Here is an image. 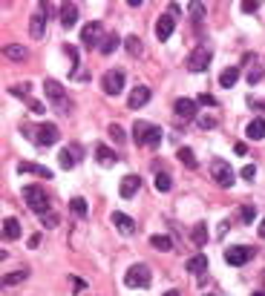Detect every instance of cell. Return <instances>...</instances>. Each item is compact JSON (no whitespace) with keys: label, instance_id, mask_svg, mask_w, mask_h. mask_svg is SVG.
I'll return each mask as SVG.
<instances>
[{"label":"cell","instance_id":"6da1fadb","mask_svg":"<svg viewBox=\"0 0 265 296\" xmlns=\"http://www.w3.org/2000/svg\"><path fill=\"white\" fill-rule=\"evenodd\" d=\"M23 198H26L29 210H32V213H38L41 219L52 213V210H49V198H46V193H44L38 184H26V187H23Z\"/></svg>","mask_w":265,"mask_h":296},{"label":"cell","instance_id":"7a4b0ae2","mask_svg":"<svg viewBox=\"0 0 265 296\" xmlns=\"http://www.w3.org/2000/svg\"><path fill=\"white\" fill-rule=\"evenodd\" d=\"M132 135H135V141L138 144H147V147H159L162 144V127H156V124H147V121H138L135 127H132Z\"/></svg>","mask_w":265,"mask_h":296},{"label":"cell","instance_id":"3957f363","mask_svg":"<svg viewBox=\"0 0 265 296\" xmlns=\"http://www.w3.org/2000/svg\"><path fill=\"white\" fill-rule=\"evenodd\" d=\"M150 279H153V273H150L147 264H132V267H127V273H124V285L127 288H147Z\"/></svg>","mask_w":265,"mask_h":296},{"label":"cell","instance_id":"277c9868","mask_svg":"<svg viewBox=\"0 0 265 296\" xmlns=\"http://www.w3.org/2000/svg\"><path fill=\"white\" fill-rule=\"evenodd\" d=\"M101 40H104V23L101 20H89L81 29V43L84 46H101Z\"/></svg>","mask_w":265,"mask_h":296},{"label":"cell","instance_id":"5b68a950","mask_svg":"<svg viewBox=\"0 0 265 296\" xmlns=\"http://www.w3.org/2000/svg\"><path fill=\"white\" fill-rule=\"evenodd\" d=\"M208 64H211V49H208V46H196V49L187 55V61H184V66H187L190 72H205Z\"/></svg>","mask_w":265,"mask_h":296},{"label":"cell","instance_id":"8992f818","mask_svg":"<svg viewBox=\"0 0 265 296\" xmlns=\"http://www.w3.org/2000/svg\"><path fill=\"white\" fill-rule=\"evenodd\" d=\"M251 259H254V247H248V245H245V247H242V245H233V247L225 250V262L233 264V267L251 262Z\"/></svg>","mask_w":265,"mask_h":296},{"label":"cell","instance_id":"52a82bcc","mask_svg":"<svg viewBox=\"0 0 265 296\" xmlns=\"http://www.w3.org/2000/svg\"><path fill=\"white\" fill-rule=\"evenodd\" d=\"M101 86H104L107 95H118V92L124 89V72H121V69H110V72H104Z\"/></svg>","mask_w":265,"mask_h":296},{"label":"cell","instance_id":"ba28073f","mask_svg":"<svg viewBox=\"0 0 265 296\" xmlns=\"http://www.w3.org/2000/svg\"><path fill=\"white\" fill-rule=\"evenodd\" d=\"M211 173H214L216 184H222V187H233V170L228 161H219L216 158L214 164H211Z\"/></svg>","mask_w":265,"mask_h":296},{"label":"cell","instance_id":"9c48e42d","mask_svg":"<svg viewBox=\"0 0 265 296\" xmlns=\"http://www.w3.org/2000/svg\"><path fill=\"white\" fill-rule=\"evenodd\" d=\"M35 141H38L41 147H52V144L58 141V127H55V124H41L38 132H35Z\"/></svg>","mask_w":265,"mask_h":296},{"label":"cell","instance_id":"30bf717a","mask_svg":"<svg viewBox=\"0 0 265 296\" xmlns=\"http://www.w3.org/2000/svg\"><path fill=\"white\" fill-rule=\"evenodd\" d=\"M44 29H46V3H44V6H41V9H38V12L32 15V23H29V35H32L35 40H38V37H44Z\"/></svg>","mask_w":265,"mask_h":296},{"label":"cell","instance_id":"8fae6325","mask_svg":"<svg viewBox=\"0 0 265 296\" xmlns=\"http://www.w3.org/2000/svg\"><path fill=\"white\" fill-rule=\"evenodd\" d=\"M173 29H176V17L173 15H162L159 20H156V37H159L162 43L173 35Z\"/></svg>","mask_w":265,"mask_h":296},{"label":"cell","instance_id":"7c38bea8","mask_svg":"<svg viewBox=\"0 0 265 296\" xmlns=\"http://www.w3.org/2000/svg\"><path fill=\"white\" fill-rule=\"evenodd\" d=\"M150 95H153V92H150L147 86H135V89H130L127 107H130V110H141V107H144V104L150 101Z\"/></svg>","mask_w":265,"mask_h":296},{"label":"cell","instance_id":"4fadbf2b","mask_svg":"<svg viewBox=\"0 0 265 296\" xmlns=\"http://www.w3.org/2000/svg\"><path fill=\"white\" fill-rule=\"evenodd\" d=\"M138 187H141V179L138 176H124L121 184H118V193H121V198H132L138 193Z\"/></svg>","mask_w":265,"mask_h":296},{"label":"cell","instance_id":"5bb4252c","mask_svg":"<svg viewBox=\"0 0 265 296\" xmlns=\"http://www.w3.org/2000/svg\"><path fill=\"white\" fill-rule=\"evenodd\" d=\"M113 224L118 227L121 236H132V233H135V222H132L130 216H124V213H113Z\"/></svg>","mask_w":265,"mask_h":296},{"label":"cell","instance_id":"9a60e30c","mask_svg":"<svg viewBox=\"0 0 265 296\" xmlns=\"http://www.w3.org/2000/svg\"><path fill=\"white\" fill-rule=\"evenodd\" d=\"M75 20H78V6L75 3H64V9H61V26L64 29H72Z\"/></svg>","mask_w":265,"mask_h":296},{"label":"cell","instance_id":"2e32d148","mask_svg":"<svg viewBox=\"0 0 265 296\" xmlns=\"http://www.w3.org/2000/svg\"><path fill=\"white\" fill-rule=\"evenodd\" d=\"M44 89H46V95H49L52 101H55V104H58V107H61V104H66V95H64V86H61V83L58 81H46L44 83Z\"/></svg>","mask_w":265,"mask_h":296},{"label":"cell","instance_id":"e0dca14e","mask_svg":"<svg viewBox=\"0 0 265 296\" xmlns=\"http://www.w3.org/2000/svg\"><path fill=\"white\" fill-rule=\"evenodd\" d=\"M245 135L251 141H263L265 138V118H254L248 127H245Z\"/></svg>","mask_w":265,"mask_h":296},{"label":"cell","instance_id":"ac0fdd59","mask_svg":"<svg viewBox=\"0 0 265 296\" xmlns=\"http://www.w3.org/2000/svg\"><path fill=\"white\" fill-rule=\"evenodd\" d=\"M173 110H176V115H179V118H193V115H196V101H190V98H179Z\"/></svg>","mask_w":265,"mask_h":296},{"label":"cell","instance_id":"d6986e66","mask_svg":"<svg viewBox=\"0 0 265 296\" xmlns=\"http://www.w3.org/2000/svg\"><path fill=\"white\" fill-rule=\"evenodd\" d=\"M95 155H98V164H101V167H113V164L118 161V155L113 152V149H107V144H98Z\"/></svg>","mask_w":265,"mask_h":296},{"label":"cell","instance_id":"ffe728a7","mask_svg":"<svg viewBox=\"0 0 265 296\" xmlns=\"http://www.w3.org/2000/svg\"><path fill=\"white\" fill-rule=\"evenodd\" d=\"M236 81H239V69H236V66H228V69L219 75V86H222V89H231Z\"/></svg>","mask_w":265,"mask_h":296},{"label":"cell","instance_id":"44dd1931","mask_svg":"<svg viewBox=\"0 0 265 296\" xmlns=\"http://www.w3.org/2000/svg\"><path fill=\"white\" fill-rule=\"evenodd\" d=\"M3 239H20V222L17 219H3Z\"/></svg>","mask_w":265,"mask_h":296},{"label":"cell","instance_id":"7402d4cb","mask_svg":"<svg viewBox=\"0 0 265 296\" xmlns=\"http://www.w3.org/2000/svg\"><path fill=\"white\" fill-rule=\"evenodd\" d=\"M184 267H187L190 273H202V270L208 267V256H205V253H196V256H190V259H187Z\"/></svg>","mask_w":265,"mask_h":296},{"label":"cell","instance_id":"603a6c76","mask_svg":"<svg viewBox=\"0 0 265 296\" xmlns=\"http://www.w3.org/2000/svg\"><path fill=\"white\" fill-rule=\"evenodd\" d=\"M176 158H179V161H182V164L187 167V170H196V164H199L196 155H193V149H190V147H182L179 152H176Z\"/></svg>","mask_w":265,"mask_h":296},{"label":"cell","instance_id":"cb8c5ba5","mask_svg":"<svg viewBox=\"0 0 265 296\" xmlns=\"http://www.w3.org/2000/svg\"><path fill=\"white\" fill-rule=\"evenodd\" d=\"M69 210H72V216H78V219H84V216L89 213V204H87V198L75 196L72 201H69Z\"/></svg>","mask_w":265,"mask_h":296},{"label":"cell","instance_id":"d4e9b609","mask_svg":"<svg viewBox=\"0 0 265 296\" xmlns=\"http://www.w3.org/2000/svg\"><path fill=\"white\" fill-rule=\"evenodd\" d=\"M17 173H38V176H44V179H52L49 167H38V164H17Z\"/></svg>","mask_w":265,"mask_h":296},{"label":"cell","instance_id":"484cf974","mask_svg":"<svg viewBox=\"0 0 265 296\" xmlns=\"http://www.w3.org/2000/svg\"><path fill=\"white\" fill-rule=\"evenodd\" d=\"M190 239H193V245L196 247H202V245H208V227L199 222L196 227H193V233H190Z\"/></svg>","mask_w":265,"mask_h":296},{"label":"cell","instance_id":"4316f807","mask_svg":"<svg viewBox=\"0 0 265 296\" xmlns=\"http://www.w3.org/2000/svg\"><path fill=\"white\" fill-rule=\"evenodd\" d=\"M116 46H118V37H116V35H107V37L101 40L98 52H101V55H113V52H116Z\"/></svg>","mask_w":265,"mask_h":296},{"label":"cell","instance_id":"83f0119b","mask_svg":"<svg viewBox=\"0 0 265 296\" xmlns=\"http://www.w3.org/2000/svg\"><path fill=\"white\" fill-rule=\"evenodd\" d=\"M150 245L156 247V250H173V242L167 236H150Z\"/></svg>","mask_w":265,"mask_h":296},{"label":"cell","instance_id":"f1b7e54d","mask_svg":"<svg viewBox=\"0 0 265 296\" xmlns=\"http://www.w3.org/2000/svg\"><path fill=\"white\" fill-rule=\"evenodd\" d=\"M124 49L130 52V55H141V40H138L135 35H130V37L124 40Z\"/></svg>","mask_w":265,"mask_h":296},{"label":"cell","instance_id":"f546056e","mask_svg":"<svg viewBox=\"0 0 265 296\" xmlns=\"http://www.w3.org/2000/svg\"><path fill=\"white\" fill-rule=\"evenodd\" d=\"M58 161H61V170H72V167H75V155H72L69 149H61Z\"/></svg>","mask_w":265,"mask_h":296},{"label":"cell","instance_id":"4dcf8cb0","mask_svg":"<svg viewBox=\"0 0 265 296\" xmlns=\"http://www.w3.org/2000/svg\"><path fill=\"white\" fill-rule=\"evenodd\" d=\"M6 58H9V61H23V58H26V49H23V46H6Z\"/></svg>","mask_w":265,"mask_h":296},{"label":"cell","instance_id":"1f68e13d","mask_svg":"<svg viewBox=\"0 0 265 296\" xmlns=\"http://www.w3.org/2000/svg\"><path fill=\"white\" fill-rule=\"evenodd\" d=\"M170 187H173V179H170L167 173H159V176H156V190H162V193H167Z\"/></svg>","mask_w":265,"mask_h":296},{"label":"cell","instance_id":"d6a6232c","mask_svg":"<svg viewBox=\"0 0 265 296\" xmlns=\"http://www.w3.org/2000/svg\"><path fill=\"white\" fill-rule=\"evenodd\" d=\"M26 279V270H17V273H6L3 276V285L6 288H12V285H17V282H23Z\"/></svg>","mask_w":265,"mask_h":296},{"label":"cell","instance_id":"836d02e7","mask_svg":"<svg viewBox=\"0 0 265 296\" xmlns=\"http://www.w3.org/2000/svg\"><path fill=\"white\" fill-rule=\"evenodd\" d=\"M110 138H113L116 144H124V141H127V132L121 130L118 124H110Z\"/></svg>","mask_w":265,"mask_h":296},{"label":"cell","instance_id":"e575fe53","mask_svg":"<svg viewBox=\"0 0 265 296\" xmlns=\"http://www.w3.org/2000/svg\"><path fill=\"white\" fill-rule=\"evenodd\" d=\"M29 86L26 83H17V86H9V95H15V98H23V101H29V92H26Z\"/></svg>","mask_w":265,"mask_h":296},{"label":"cell","instance_id":"d590c367","mask_svg":"<svg viewBox=\"0 0 265 296\" xmlns=\"http://www.w3.org/2000/svg\"><path fill=\"white\" fill-rule=\"evenodd\" d=\"M239 176H242L245 181H254V179H257V167H254V164H245L242 170H239Z\"/></svg>","mask_w":265,"mask_h":296},{"label":"cell","instance_id":"8d00e7d4","mask_svg":"<svg viewBox=\"0 0 265 296\" xmlns=\"http://www.w3.org/2000/svg\"><path fill=\"white\" fill-rule=\"evenodd\" d=\"M26 107H29V110H32L35 115H44V112H46V107H44V104H41V101H35V98H29V101H26Z\"/></svg>","mask_w":265,"mask_h":296},{"label":"cell","instance_id":"74e56055","mask_svg":"<svg viewBox=\"0 0 265 296\" xmlns=\"http://www.w3.org/2000/svg\"><path fill=\"white\" fill-rule=\"evenodd\" d=\"M254 207H251V204H245V207H242V210H239V219H242V222H254Z\"/></svg>","mask_w":265,"mask_h":296},{"label":"cell","instance_id":"f35d334b","mask_svg":"<svg viewBox=\"0 0 265 296\" xmlns=\"http://www.w3.org/2000/svg\"><path fill=\"white\" fill-rule=\"evenodd\" d=\"M81 291H87V282L78 279V276H72V294H81Z\"/></svg>","mask_w":265,"mask_h":296},{"label":"cell","instance_id":"ab89813d","mask_svg":"<svg viewBox=\"0 0 265 296\" xmlns=\"http://www.w3.org/2000/svg\"><path fill=\"white\" fill-rule=\"evenodd\" d=\"M187 9H190V12H193L196 17H202V15H205V6H202V3H190Z\"/></svg>","mask_w":265,"mask_h":296},{"label":"cell","instance_id":"60d3db41","mask_svg":"<svg viewBox=\"0 0 265 296\" xmlns=\"http://www.w3.org/2000/svg\"><path fill=\"white\" fill-rule=\"evenodd\" d=\"M44 224H46V227H58V216H55V213L44 216Z\"/></svg>","mask_w":265,"mask_h":296},{"label":"cell","instance_id":"b9f144b4","mask_svg":"<svg viewBox=\"0 0 265 296\" xmlns=\"http://www.w3.org/2000/svg\"><path fill=\"white\" fill-rule=\"evenodd\" d=\"M199 104H205V107H216V98H214V95H199Z\"/></svg>","mask_w":265,"mask_h":296},{"label":"cell","instance_id":"7bdbcfd3","mask_svg":"<svg viewBox=\"0 0 265 296\" xmlns=\"http://www.w3.org/2000/svg\"><path fill=\"white\" fill-rule=\"evenodd\" d=\"M239 9H242V12H248V15H254V12H257V9H260V3H242V6H239Z\"/></svg>","mask_w":265,"mask_h":296},{"label":"cell","instance_id":"ee69618b","mask_svg":"<svg viewBox=\"0 0 265 296\" xmlns=\"http://www.w3.org/2000/svg\"><path fill=\"white\" fill-rule=\"evenodd\" d=\"M260 78H263V66H257V69L251 72V78H248V81H251V83H257Z\"/></svg>","mask_w":265,"mask_h":296},{"label":"cell","instance_id":"f6af8a7d","mask_svg":"<svg viewBox=\"0 0 265 296\" xmlns=\"http://www.w3.org/2000/svg\"><path fill=\"white\" fill-rule=\"evenodd\" d=\"M179 12H182L179 3H167V15H179Z\"/></svg>","mask_w":265,"mask_h":296},{"label":"cell","instance_id":"bcb514c9","mask_svg":"<svg viewBox=\"0 0 265 296\" xmlns=\"http://www.w3.org/2000/svg\"><path fill=\"white\" fill-rule=\"evenodd\" d=\"M29 247H32V250L35 247H41V233H35L32 239H29Z\"/></svg>","mask_w":265,"mask_h":296},{"label":"cell","instance_id":"7dc6e473","mask_svg":"<svg viewBox=\"0 0 265 296\" xmlns=\"http://www.w3.org/2000/svg\"><path fill=\"white\" fill-rule=\"evenodd\" d=\"M233 152H236V155H248V147H245V144H236Z\"/></svg>","mask_w":265,"mask_h":296},{"label":"cell","instance_id":"c3c4849f","mask_svg":"<svg viewBox=\"0 0 265 296\" xmlns=\"http://www.w3.org/2000/svg\"><path fill=\"white\" fill-rule=\"evenodd\" d=\"M260 239H265V219L260 222Z\"/></svg>","mask_w":265,"mask_h":296},{"label":"cell","instance_id":"681fc988","mask_svg":"<svg viewBox=\"0 0 265 296\" xmlns=\"http://www.w3.org/2000/svg\"><path fill=\"white\" fill-rule=\"evenodd\" d=\"M162 296H179V294H176V291H167V294H162Z\"/></svg>","mask_w":265,"mask_h":296},{"label":"cell","instance_id":"f907efd6","mask_svg":"<svg viewBox=\"0 0 265 296\" xmlns=\"http://www.w3.org/2000/svg\"><path fill=\"white\" fill-rule=\"evenodd\" d=\"M251 296H265V294H263V291H257V294H251Z\"/></svg>","mask_w":265,"mask_h":296}]
</instances>
